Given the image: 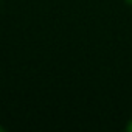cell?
Returning <instances> with one entry per match:
<instances>
[{
    "label": "cell",
    "instance_id": "obj_3",
    "mask_svg": "<svg viewBox=\"0 0 132 132\" xmlns=\"http://www.w3.org/2000/svg\"><path fill=\"white\" fill-rule=\"evenodd\" d=\"M3 130H5V129H3V127H2V126H0V132H3Z\"/></svg>",
    "mask_w": 132,
    "mask_h": 132
},
{
    "label": "cell",
    "instance_id": "obj_2",
    "mask_svg": "<svg viewBox=\"0 0 132 132\" xmlns=\"http://www.w3.org/2000/svg\"><path fill=\"white\" fill-rule=\"evenodd\" d=\"M126 3H127V5H130V6H132V0H126Z\"/></svg>",
    "mask_w": 132,
    "mask_h": 132
},
{
    "label": "cell",
    "instance_id": "obj_1",
    "mask_svg": "<svg viewBox=\"0 0 132 132\" xmlns=\"http://www.w3.org/2000/svg\"><path fill=\"white\" fill-rule=\"evenodd\" d=\"M126 130H127V132H132V120H129V123H127V126H126Z\"/></svg>",
    "mask_w": 132,
    "mask_h": 132
}]
</instances>
